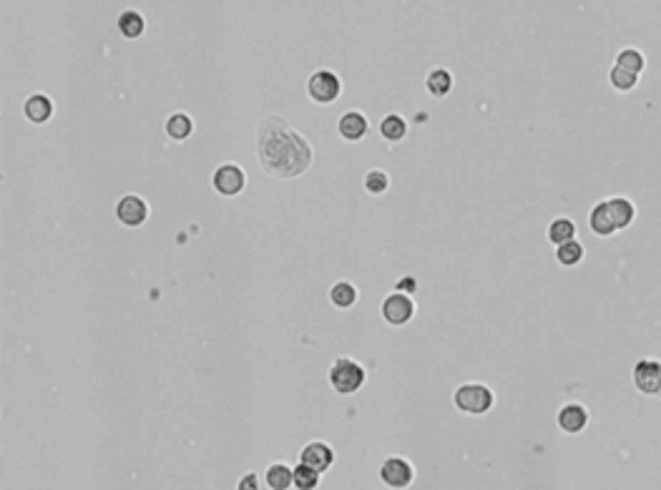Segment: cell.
<instances>
[{
    "label": "cell",
    "instance_id": "3",
    "mask_svg": "<svg viewBox=\"0 0 661 490\" xmlns=\"http://www.w3.org/2000/svg\"><path fill=\"white\" fill-rule=\"evenodd\" d=\"M330 382H332V387L342 395L358 392L365 382V370L360 368L355 360L340 358V360H335V365L330 368Z\"/></svg>",
    "mask_w": 661,
    "mask_h": 490
},
{
    "label": "cell",
    "instance_id": "15",
    "mask_svg": "<svg viewBox=\"0 0 661 490\" xmlns=\"http://www.w3.org/2000/svg\"><path fill=\"white\" fill-rule=\"evenodd\" d=\"M192 131H194V123L187 113H174V116H169V121H166V133H169L174 141L189 139Z\"/></svg>",
    "mask_w": 661,
    "mask_h": 490
},
{
    "label": "cell",
    "instance_id": "22",
    "mask_svg": "<svg viewBox=\"0 0 661 490\" xmlns=\"http://www.w3.org/2000/svg\"><path fill=\"white\" fill-rule=\"evenodd\" d=\"M573 234H576V229H573V224H571L568 219H556L553 224H551L548 229V236L553 244H566V241L573 239Z\"/></svg>",
    "mask_w": 661,
    "mask_h": 490
},
{
    "label": "cell",
    "instance_id": "4",
    "mask_svg": "<svg viewBox=\"0 0 661 490\" xmlns=\"http://www.w3.org/2000/svg\"><path fill=\"white\" fill-rule=\"evenodd\" d=\"M455 405L463 412L480 415V412L491 410L493 392L486 385H463V387H458V392H455Z\"/></svg>",
    "mask_w": 661,
    "mask_h": 490
},
{
    "label": "cell",
    "instance_id": "24",
    "mask_svg": "<svg viewBox=\"0 0 661 490\" xmlns=\"http://www.w3.org/2000/svg\"><path fill=\"white\" fill-rule=\"evenodd\" d=\"M390 187V179H387V174L385 171H370L368 176H365V189H368L370 194H382L385 189Z\"/></svg>",
    "mask_w": 661,
    "mask_h": 490
},
{
    "label": "cell",
    "instance_id": "8",
    "mask_svg": "<svg viewBox=\"0 0 661 490\" xmlns=\"http://www.w3.org/2000/svg\"><path fill=\"white\" fill-rule=\"evenodd\" d=\"M116 217L123 226H141L146 219H149V204H146L141 197L128 194V197H123L121 202H118Z\"/></svg>",
    "mask_w": 661,
    "mask_h": 490
},
{
    "label": "cell",
    "instance_id": "26",
    "mask_svg": "<svg viewBox=\"0 0 661 490\" xmlns=\"http://www.w3.org/2000/svg\"><path fill=\"white\" fill-rule=\"evenodd\" d=\"M397 289H402V292H412V289H415V279H402V282L397 284Z\"/></svg>",
    "mask_w": 661,
    "mask_h": 490
},
{
    "label": "cell",
    "instance_id": "16",
    "mask_svg": "<svg viewBox=\"0 0 661 490\" xmlns=\"http://www.w3.org/2000/svg\"><path fill=\"white\" fill-rule=\"evenodd\" d=\"M425 85H427V91H430L435 98H443L445 93L450 91V85H453V75H450L445 68H435L430 75H427Z\"/></svg>",
    "mask_w": 661,
    "mask_h": 490
},
{
    "label": "cell",
    "instance_id": "12",
    "mask_svg": "<svg viewBox=\"0 0 661 490\" xmlns=\"http://www.w3.org/2000/svg\"><path fill=\"white\" fill-rule=\"evenodd\" d=\"M23 113H26V118L31 123H46L51 116H53V101H51L48 96H41V93H36V96H31L26 101V106H23Z\"/></svg>",
    "mask_w": 661,
    "mask_h": 490
},
{
    "label": "cell",
    "instance_id": "25",
    "mask_svg": "<svg viewBox=\"0 0 661 490\" xmlns=\"http://www.w3.org/2000/svg\"><path fill=\"white\" fill-rule=\"evenodd\" d=\"M239 490H259V478H256L254 473L244 475V478H241V483H239Z\"/></svg>",
    "mask_w": 661,
    "mask_h": 490
},
{
    "label": "cell",
    "instance_id": "17",
    "mask_svg": "<svg viewBox=\"0 0 661 490\" xmlns=\"http://www.w3.org/2000/svg\"><path fill=\"white\" fill-rule=\"evenodd\" d=\"M380 133H382V136H385L387 141H400V139H405V133H407L405 118L395 116V113L385 116L382 123H380Z\"/></svg>",
    "mask_w": 661,
    "mask_h": 490
},
{
    "label": "cell",
    "instance_id": "13",
    "mask_svg": "<svg viewBox=\"0 0 661 490\" xmlns=\"http://www.w3.org/2000/svg\"><path fill=\"white\" fill-rule=\"evenodd\" d=\"M636 382L644 392H659L661 385V365L654 363H641L636 368Z\"/></svg>",
    "mask_w": 661,
    "mask_h": 490
},
{
    "label": "cell",
    "instance_id": "19",
    "mask_svg": "<svg viewBox=\"0 0 661 490\" xmlns=\"http://www.w3.org/2000/svg\"><path fill=\"white\" fill-rule=\"evenodd\" d=\"M330 299H332L335 307L347 309V307L355 304V299H358V289H355V284H350V282H337L330 292Z\"/></svg>",
    "mask_w": 661,
    "mask_h": 490
},
{
    "label": "cell",
    "instance_id": "9",
    "mask_svg": "<svg viewBox=\"0 0 661 490\" xmlns=\"http://www.w3.org/2000/svg\"><path fill=\"white\" fill-rule=\"evenodd\" d=\"M380 475H382V483L390 485V488H407V485L412 483V468H410V463L402 458L385 460Z\"/></svg>",
    "mask_w": 661,
    "mask_h": 490
},
{
    "label": "cell",
    "instance_id": "6",
    "mask_svg": "<svg viewBox=\"0 0 661 490\" xmlns=\"http://www.w3.org/2000/svg\"><path fill=\"white\" fill-rule=\"evenodd\" d=\"M415 315V304L407 294H390L387 299L382 302V317L387 325L400 327L405 322H410V317Z\"/></svg>",
    "mask_w": 661,
    "mask_h": 490
},
{
    "label": "cell",
    "instance_id": "7",
    "mask_svg": "<svg viewBox=\"0 0 661 490\" xmlns=\"http://www.w3.org/2000/svg\"><path fill=\"white\" fill-rule=\"evenodd\" d=\"M244 184L246 176L236 164H224L214 171V189L219 194H224V197H236L244 189Z\"/></svg>",
    "mask_w": 661,
    "mask_h": 490
},
{
    "label": "cell",
    "instance_id": "23",
    "mask_svg": "<svg viewBox=\"0 0 661 490\" xmlns=\"http://www.w3.org/2000/svg\"><path fill=\"white\" fill-rule=\"evenodd\" d=\"M581 256H583V249H581V244H578V241L571 239V241H566V244L558 246V261H561V264H566V266L576 264Z\"/></svg>",
    "mask_w": 661,
    "mask_h": 490
},
{
    "label": "cell",
    "instance_id": "5",
    "mask_svg": "<svg viewBox=\"0 0 661 490\" xmlns=\"http://www.w3.org/2000/svg\"><path fill=\"white\" fill-rule=\"evenodd\" d=\"M340 78L332 71H317L310 80H307V93L312 101L317 103H332L340 96Z\"/></svg>",
    "mask_w": 661,
    "mask_h": 490
},
{
    "label": "cell",
    "instance_id": "11",
    "mask_svg": "<svg viewBox=\"0 0 661 490\" xmlns=\"http://www.w3.org/2000/svg\"><path fill=\"white\" fill-rule=\"evenodd\" d=\"M340 136L347 141H360L368 133V118L363 116L360 111H350L340 118Z\"/></svg>",
    "mask_w": 661,
    "mask_h": 490
},
{
    "label": "cell",
    "instance_id": "10",
    "mask_svg": "<svg viewBox=\"0 0 661 490\" xmlns=\"http://www.w3.org/2000/svg\"><path fill=\"white\" fill-rule=\"evenodd\" d=\"M332 460H335V453H332V448L330 445H325V442H310V445L302 450V463L310 465V468H315L317 473H322V470L330 468Z\"/></svg>",
    "mask_w": 661,
    "mask_h": 490
},
{
    "label": "cell",
    "instance_id": "2",
    "mask_svg": "<svg viewBox=\"0 0 661 490\" xmlns=\"http://www.w3.org/2000/svg\"><path fill=\"white\" fill-rule=\"evenodd\" d=\"M634 217L631 212V204L624 199H613V202H603L596 207V212L591 214V226L598 234H611L613 229H621L626 226Z\"/></svg>",
    "mask_w": 661,
    "mask_h": 490
},
{
    "label": "cell",
    "instance_id": "21",
    "mask_svg": "<svg viewBox=\"0 0 661 490\" xmlns=\"http://www.w3.org/2000/svg\"><path fill=\"white\" fill-rule=\"evenodd\" d=\"M292 475H294V488H299V490H315L317 483H320V473L304 463L299 465V468H294Z\"/></svg>",
    "mask_w": 661,
    "mask_h": 490
},
{
    "label": "cell",
    "instance_id": "14",
    "mask_svg": "<svg viewBox=\"0 0 661 490\" xmlns=\"http://www.w3.org/2000/svg\"><path fill=\"white\" fill-rule=\"evenodd\" d=\"M558 422L566 432H578L586 425V410L581 405H566L558 415Z\"/></svg>",
    "mask_w": 661,
    "mask_h": 490
},
{
    "label": "cell",
    "instance_id": "20",
    "mask_svg": "<svg viewBox=\"0 0 661 490\" xmlns=\"http://www.w3.org/2000/svg\"><path fill=\"white\" fill-rule=\"evenodd\" d=\"M294 470H289L287 465H282V463H277V465H272V468L267 470V485L272 490H287L289 488V483H294Z\"/></svg>",
    "mask_w": 661,
    "mask_h": 490
},
{
    "label": "cell",
    "instance_id": "1",
    "mask_svg": "<svg viewBox=\"0 0 661 490\" xmlns=\"http://www.w3.org/2000/svg\"><path fill=\"white\" fill-rule=\"evenodd\" d=\"M256 154L261 169L277 179H294L312 164L310 141L299 136L282 116H264L256 126Z\"/></svg>",
    "mask_w": 661,
    "mask_h": 490
},
{
    "label": "cell",
    "instance_id": "18",
    "mask_svg": "<svg viewBox=\"0 0 661 490\" xmlns=\"http://www.w3.org/2000/svg\"><path fill=\"white\" fill-rule=\"evenodd\" d=\"M144 26H146L144 18L136 11H123L121 18H118V31L126 38H139L141 33H144Z\"/></svg>",
    "mask_w": 661,
    "mask_h": 490
}]
</instances>
